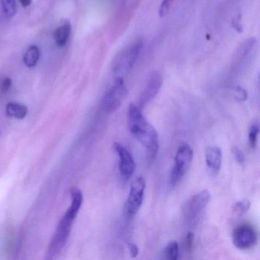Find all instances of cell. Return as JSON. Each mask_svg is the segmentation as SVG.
Instances as JSON below:
<instances>
[{
	"label": "cell",
	"instance_id": "9c48e42d",
	"mask_svg": "<svg viewBox=\"0 0 260 260\" xmlns=\"http://www.w3.org/2000/svg\"><path fill=\"white\" fill-rule=\"evenodd\" d=\"M115 151L119 158V171L124 179H129L134 174L136 170V164L132 154L126 147L116 142L113 145Z\"/></svg>",
	"mask_w": 260,
	"mask_h": 260
},
{
	"label": "cell",
	"instance_id": "4fadbf2b",
	"mask_svg": "<svg viewBox=\"0 0 260 260\" xmlns=\"http://www.w3.org/2000/svg\"><path fill=\"white\" fill-rule=\"evenodd\" d=\"M7 116L17 119H23L28 114V108L25 105L17 102H10L6 108Z\"/></svg>",
	"mask_w": 260,
	"mask_h": 260
},
{
	"label": "cell",
	"instance_id": "2e32d148",
	"mask_svg": "<svg viewBox=\"0 0 260 260\" xmlns=\"http://www.w3.org/2000/svg\"><path fill=\"white\" fill-rule=\"evenodd\" d=\"M4 13L8 17L12 18L16 15L17 12L16 0H0Z\"/></svg>",
	"mask_w": 260,
	"mask_h": 260
},
{
	"label": "cell",
	"instance_id": "7a4b0ae2",
	"mask_svg": "<svg viewBox=\"0 0 260 260\" xmlns=\"http://www.w3.org/2000/svg\"><path fill=\"white\" fill-rule=\"evenodd\" d=\"M71 204L66 212L55 231L47 252V259L55 258L63 250L71 232L73 222L78 215L83 201V193L78 189H73Z\"/></svg>",
	"mask_w": 260,
	"mask_h": 260
},
{
	"label": "cell",
	"instance_id": "6da1fadb",
	"mask_svg": "<svg viewBox=\"0 0 260 260\" xmlns=\"http://www.w3.org/2000/svg\"><path fill=\"white\" fill-rule=\"evenodd\" d=\"M128 125L131 134L146 148L149 162H153L159 150L158 131L146 120L141 109L132 103L128 107Z\"/></svg>",
	"mask_w": 260,
	"mask_h": 260
},
{
	"label": "cell",
	"instance_id": "7c38bea8",
	"mask_svg": "<svg viewBox=\"0 0 260 260\" xmlns=\"http://www.w3.org/2000/svg\"><path fill=\"white\" fill-rule=\"evenodd\" d=\"M71 33V24L68 19H63L60 22L54 34L55 43L58 47H64L67 44Z\"/></svg>",
	"mask_w": 260,
	"mask_h": 260
},
{
	"label": "cell",
	"instance_id": "277c9868",
	"mask_svg": "<svg viewBox=\"0 0 260 260\" xmlns=\"http://www.w3.org/2000/svg\"><path fill=\"white\" fill-rule=\"evenodd\" d=\"M142 47L143 41L137 40L116 57L113 62V70L117 77H123L134 67Z\"/></svg>",
	"mask_w": 260,
	"mask_h": 260
},
{
	"label": "cell",
	"instance_id": "d4e9b609",
	"mask_svg": "<svg viewBox=\"0 0 260 260\" xmlns=\"http://www.w3.org/2000/svg\"><path fill=\"white\" fill-rule=\"evenodd\" d=\"M19 2H20L21 5L25 8L31 5L32 0H19Z\"/></svg>",
	"mask_w": 260,
	"mask_h": 260
},
{
	"label": "cell",
	"instance_id": "5b68a950",
	"mask_svg": "<svg viewBox=\"0 0 260 260\" xmlns=\"http://www.w3.org/2000/svg\"><path fill=\"white\" fill-rule=\"evenodd\" d=\"M146 189L144 178L137 177L131 184L129 195L124 206V213L128 219L134 218L143 204Z\"/></svg>",
	"mask_w": 260,
	"mask_h": 260
},
{
	"label": "cell",
	"instance_id": "5bb4252c",
	"mask_svg": "<svg viewBox=\"0 0 260 260\" xmlns=\"http://www.w3.org/2000/svg\"><path fill=\"white\" fill-rule=\"evenodd\" d=\"M41 53L38 46L32 45L28 47L23 57L24 64L28 67H33L38 64Z\"/></svg>",
	"mask_w": 260,
	"mask_h": 260
},
{
	"label": "cell",
	"instance_id": "8992f818",
	"mask_svg": "<svg viewBox=\"0 0 260 260\" xmlns=\"http://www.w3.org/2000/svg\"><path fill=\"white\" fill-rule=\"evenodd\" d=\"M128 95V89L122 77H116L114 84L111 86L102 100L103 109L107 113L117 110Z\"/></svg>",
	"mask_w": 260,
	"mask_h": 260
},
{
	"label": "cell",
	"instance_id": "d6986e66",
	"mask_svg": "<svg viewBox=\"0 0 260 260\" xmlns=\"http://www.w3.org/2000/svg\"><path fill=\"white\" fill-rule=\"evenodd\" d=\"M174 0H164L160 7L159 14L161 18L164 17L168 13L170 7Z\"/></svg>",
	"mask_w": 260,
	"mask_h": 260
},
{
	"label": "cell",
	"instance_id": "8fae6325",
	"mask_svg": "<svg viewBox=\"0 0 260 260\" xmlns=\"http://www.w3.org/2000/svg\"><path fill=\"white\" fill-rule=\"evenodd\" d=\"M205 162L212 174L217 175L219 173L222 165V151L219 146H209L206 149Z\"/></svg>",
	"mask_w": 260,
	"mask_h": 260
},
{
	"label": "cell",
	"instance_id": "52a82bcc",
	"mask_svg": "<svg viewBox=\"0 0 260 260\" xmlns=\"http://www.w3.org/2000/svg\"><path fill=\"white\" fill-rule=\"evenodd\" d=\"M211 199L209 190L201 191L188 199L182 207V215L186 221L194 222L204 210Z\"/></svg>",
	"mask_w": 260,
	"mask_h": 260
},
{
	"label": "cell",
	"instance_id": "9a60e30c",
	"mask_svg": "<svg viewBox=\"0 0 260 260\" xmlns=\"http://www.w3.org/2000/svg\"><path fill=\"white\" fill-rule=\"evenodd\" d=\"M179 243L176 241H171L166 246L164 253L167 259L176 260L179 256Z\"/></svg>",
	"mask_w": 260,
	"mask_h": 260
},
{
	"label": "cell",
	"instance_id": "ffe728a7",
	"mask_svg": "<svg viewBox=\"0 0 260 260\" xmlns=\"http://www.w3.org/2000/svg\"><path fill=\"white\" fill-rule=\"evenodd\" d=\"M232 152L234 158H235L236 161H237L239 164H244L245 155L244 153H243V152L240 150V148L235 146V147L233 148Z\"/></svg>",
	"mask_w": 260,
	"mask_h": 260
},
{
	"label": "cell",
	"instance_id": "3957f363",
	"mask_svg": "<svg viewBox=\"0 0 260 260\" xmlns=\"http://www.w3.org/2000/svg\"><path fill=\"white\" fill-rule=\"evenodd\" d=\"M193 160V150L190 145L181 143L175 156L174 165L170 174V185L176 187L189 170Z\"/></svg>",
	"mask_w": 260,
	"mask_h": 260
},
{
	"label": "cell",
	"instance_id": "ba28073f",
	"mask_svg": "<svg viewBox=\"0 0 260 260\" xmlns=\"http://www.w3.org/2000/svg\"><path fill=\"white\" fill-rule=\"evenodd\" d=\"M258 236L253 227L247 224L239 225L233 231L232 242L234 246L241 250H248L256 245Z\"/></svg>",
	"mask_w": 260,
	"mask_h": 260
},
{
	"label": "cell",
	"instance_id": "30bf717a",
	"mask_svg": "<svg viewBox=\"0 0 260 260\" xmlns=\"http://www.w3.org/2000/svg\"><path fill=\"white\" fill-rule=\"evenodd\" d=\"M162 77L158 73H152L150 78L148 80L144 90L140 95L139 99L138 107L143 109V107L149 104L155 97L157 96L162 87Z\"/></svg>",
	"mask_w": 260,
	"mask_h": 260
},
{
	"label": "cell",
	"instance_id": "e0dca14e",
	"mask_svg": "<svg viewBox=\"0 0 260 260\" xmlns=\"http://www.w3.org/2000/svg\"><path fill=\"white\" fill-rule=\"evenodd\" d=\"M251 203L249 200L244 199L237 201L233 205V212L237 216H242L250 209Z\"/></svg>",
	"mask_w": 260,
	"mask_h": 260
},
{
	"label": "cell",
	"instance_id": "44dd1931",
	"mask_svg": "<svg viewBox=\"0 0 260 260\" xmlns=\"http://www.w3.org/2000/svg\"><path fill=\"white\" fill-rule=\"evenodd\" d=\"M194 241V234L192 232H189L185 237V248L188 250H191L192 248V245H193Z\"/></svg>",
	"mask_w": 260,
	"mask_h": 260
},
{
	"label": "cell",
	"instance_id": "ac0fdd59",
	"mask_svg": "<svg viewBox=\"0 0 260 260\" xmlns=\"http://www.w3.org/2000/svg\"><path fill=\"white\" fill-rule=\"evenodd\" d=\"M258 134H259V125L258 123L252 124L249 128V137H248L249 146L252 149L256 146Z\"/></svg>",
	"mask_w": 260,
	"mask_h": 260
},
{
	"label": "cell",
	"instance_id": "cb8c5ba5",
	"mask_svg": "<svg viewBox=\"0 0 260 260\" xmlns=\"http://www.w3.org/2000/svg\"><path fill=\"white\" fill-rule=\"evenodd\" d=\"M12 84H13V81H12L10 77H6L4 80V82H3L2 90L4 92H7V91L10 89Z\"/></svg>",
	"mask_w": 260,
	"mask_h": 260
},
{
	"label": "cell",
	"instance_id": "7402d4cb",
	"mask_svg": "<svg viewBox=\"0 0 260 260\" xmlns=\"http://www.w3.org/2000/svg\"><path fill=\"white\" fill-rule=\"evenodd\" d=\"M128 249L129 251L130 255L132 258H135L138 255L139 249L137 245L134 244V243H128Z\"/></svg>",
	"mask_w": 260,
	"mask_h": 260
},
{
	"label": "cell",
	"instance_id": "603a6c76",
	"mask_svg": "<svg viewBox=\"0 0 260 260\" xmlns=\"http://www.w3.org/2000/svg\"><path fill=\"white\" fill-rule=\"evenodd\" d=\"M237 98L240 101H245L247 98V94L246 91L242 88H238L237 89Z\"/></svg>",
	"mask_w": 260,
	"mask_h": 260
}]
</instances>
